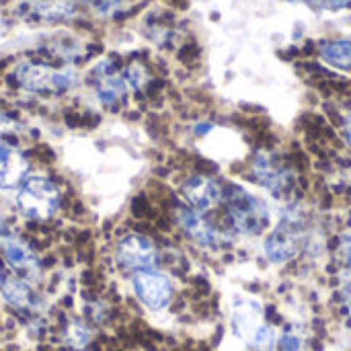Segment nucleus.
<instances>
[{
	"label": "nucleus",
	"mask_w": 351,
	"mask_h": 351,
	"mask_svg": "<svg viewBox=\"0 0 351 351\" xmlns=\"http://www.w3.org/2000/svg\"><path fill=\"white\" fill-rule=\"evenodd\" d=\"M321 58L339 70H351V41H331L321 47Z\"/></svg>",
	"instance_id": "2eb2a0df"
},
{
	"label": "nucleus",
	"mask_w": 351,
	"mask_h": 351,
	"mask_svg": "<svg viewBox=\"0 0 351 351\" xmlns=\"http://www.w3.org/2000/svg\"><path fill=\"white\" fill-rule=\"evenodd\" d=\"M29 171L27 156L14 146L0 140V187L12 189L19 187Z\"/></svg>",
	"instance_id": "6e6552de"
},
{
	"label": "nucleus",
	"mask_w": 351,
	"mask_h": 351,
	"mask_svg": "<svg viewBox=\"0 0 351 351\" xmlns=\"http://www.w3.org/2000/svg\"><path fill=\"white\" fill-rule=\"evenodd\" d=\"M107 2H117V0H107Z\"/></svg>",
	"instance_id": "4be33fe9"
},
{
	"label": "nucleus",
	"mask_w": 351,
	"mask_h": 351,
	"mask_svg": "<svg viewBox=\"0 0 351 351\" xmlns=\"http://www.w3.org/2000/svg\"><path fill=\"white\" fill-rule=\"evenodd\" d=\"M16 206L21 214L31 220H49L60 208V191L43 177H31L21 185Z\"/></svg>",
	"instance_id": "f03ea898"
},
{
	"label": "nucleus",
	"mask_w": 351,
	"mask_h": 351,
	"mask_svg": "<svg viewBox=\"0 0 351 351\" xmlns=\"http://www.w3.org/2000/svg\"><path fill=\"white\" fill-rule=\"evenodd\" d=\"M265 325L261 323V308L253 300H239L234 306V331L241 339L253 343L257 333Z\"/></svg>",
	"instance_id": "1a4fd4ad"
},
{
	"label": "nucleus",
	"mask_w": 351,
	"mask_h": 351,
	"mask_svg": "<svg viewBox=\"0 0 351 351\" xmlns=\"http://www.w3.org/2000/svg\"><path fill=\"white\" fill-rule=\"evenodd\" d=\"M253 173L259 179V183L265 185L274 195H284L292 187V175L288 173V169L284 165L276 162L267 154L257 156V160L253 165Z\"/></svg>",
	"instance_id": "0eeeda50"
},
{
	"label": "nucleus",
	"mask_w": 351,
	"mask_h": 351,
	"mask_svg": "<svg viewBox=\"0 0 351 351\" xmlns=\"http://www.w3.org/2000/svg\"><path fill=\"white\" fill-rule=\"evenodd\" d=\"M0 290H2L4 300H6L10 306L21 308V311L33 306V292H31V288H29L23 280L6 278V280L0 284Z\"/></svg>",
	"instance_id": "ddd939ff"
},
{
	"label": "nucleus",
	"mask_w": 351,
	"mask_h": 351,
	"mask_svg": "<svg viewBox=\"0 0 351 351\" xmlns=\"http://www.w3.org/2000/svg\"><path fill=\"white\" fill-rule=\"evenodd\" d=\"M228 216L232 220V226L249 237H257L265 232L271 224V208L267 202L243 187H228L224 193Z\"/></svg>",
	"instance_id": "f257e3e1"
},
{
	"label": "nucleus",
	"mask_w": 351,
	"mask_h": 351,
	"mask_svg": "<svg viewBox=\"0 0 351 351\" xmlns=\"http://www.w3.org/2000/svg\"><path fill=\"white\" fill-rule=\"evenodd\" d=\"M2 253H4L6 263L12 269L25 271V274H39V261L23 241H19L14 237H8L2 243Z\"/></svg>",
	"instance_id": "f8f14e48"
},
{
	"label": "nucleus",
	"mask_w": 351,
	"mask_h": 351,
	"mask_svg": "<svg viewBox=\"0 0 351 351\" xmlns=\"http://www.w3.org/2000/svg\"><path fill=\"white\" fill-rule=\"evenodd\" d=\"M282 351H302V341L294 333H286L282 337Z\"/></svg>",
	"instance_id": "a211bd4d"
},
{
	"label": "nucleus",
	"mask_w": 351,
	"mask_h": 351,
	"mask_svg": "<svg viewBox=\"0 0 351 351\" xmlns=\"http://www.w3.org/2000/svg\"><path fill=\"white\" fill-rule=\"evenodd\" d=\"M343 302H346V308H348V315L351 319V284L346 286V290H343Z\"/></svg>",
	"instance_id": "aec40b11"
},
{
	"label": "nucleus",
	"mask_w": 351,
	"mask_h": 351,
	"mask_svg": "<svg viewBox=\"0 0 351 351\" xmlns=\"http://www.w3.org/2000/svg\"><path fill=\"white\" fill-rule=\"evenodd\" d=\"M346 136H348V140H350L351 144V113L346 117Z\"/></svg>",
	"instance_id": "412c9836"
},
{
	"label": "nucleus",
	"mask_w": 351,
	"mask_h": 351,
	"mask_svg": "<svg viewBox=\"0 0 351 351\" xmlns=\"http://www.w3.org/2000/svg\"><path fill=\"white\" fill-rule=\"evenodd\" d=\"M132 286H134L138 300L150 311H162L171 302V296H173L171 280L154 269L138 271L132 280Z\"/></svg>",
	"instance_id": "20e7f679"
},
{
	"label": "nucleus",
	"mask_w": 351,
	"mask_h": 351,
	"mask_svg": "<svg viewBox=\"0 0 351 351\" xmlns=\"http://www.w3.org/2000/svg\"><path fill=\"white\" fill-rule=\"evenodd\" d=\"M296 253H298V241H296L290 224L280 226L265 241V255H267V259H271L276 263L290 261Z\"/></svg>",
	"instance_id": "9d476101"
},
{
	"label": "nucleus",
	"mask_w": 351,
	"mask_h": 351,
	"mask_svg": "<svg viewBox=\"0 0 351 351\" xmlns=\"http://www.w3.org/2000/svg\"><path fill=\"white\" fill-rule=\"evenodd\" d=\"M115 259L123 269L138 274L156 265V249L150 239L142 234H128L117 243Z\"/></svg>",
	"instance_id": "7ed1b4c3"
},
{
	"label": "nucleus",
	"mask_w": 351,
	"mask_h": 351,
	"mask_svg": "<svg viewBox=\"0 0 351 351\" xmlns=\"http://www.w3.org/2000/svg\"><path fill=\"white\" fill-rule=\"evenodd\" d=\"M341 253H343V261L346 265L351 267V232L343 239V245H341Z\"/></svg>",
	"instance_id": "6ab92c4d"
},
{
	"label": "nucleus",
	"mask_w": 351,
	"mask_h": 351,
	"mask_svg": "<svg viewBox=\"0 0 351 351\" xmlns=\"http://www.w3.org/2000/svg\"><path fill=\"white\" fill-rule=\"evenodd\" d=\"M123 90H125V84H123L121 78H117V76H107V78L101 80L99 97H101L105 103H113V101H117V99L123 95Z\"/></svg>",
	"instance_id": "dca6fc26"
},
{
	"label": "nucleus",
	"mask_w": 351,
	"mask_h": 351,
	"mask_svg": "<svg viewBox=\"0 0 351 351\" xmlns=\"http://www.w3.org/2000/svg\"><path fill=\"white\" fill-rule=\"evenodd\" d=\"M31 6L41 19H47V21L68 19L76 10L72 0H33Z\"/></svg>",
	"instance_id": "4468645a"
},
{
	"label": "nucleus",
	"mask_w": 351,
	"mask_h": 351,
	"mask_svg": "<svg viewBox=\"0 0 351 351\" xmlns=\"http://www.w3.org/2000/svg\"><path fill=\"white\" fill-rule=\"evenodd\" d=\"M19 82L35 93H47V90H68L74 84V74L70 70L53 72L39 64H23L16 70Z\"/></svg>",
	"instance_id": "39448f33"
},
{
	"label": "nucleus",
	"mask_w": 351,
	"mask_h": 351,
	"mask_svg": "<svg viewBox=\"0 0 351 351\" xmlns=\"http://www.w3.org/2000/svg\"><path fill=\"white\" fill-rule=\"evenodd\" d=\"M177 220H179L181 228H183L193 241H197L199 245H204V247H214V245L218 243V232H216V228H212L210 222H208L202 214H197V212H193V210H179V212H177Z\"/></svg>",
	"instance_id": "9b49d317"
},
{
	"label": "nucleus",
	"mask_w": 351,
	"mask_h": 351,
	"mask_svg": "<svg viewBox=\"0 0 351 351\" xmlns=\"http://www.w3.org/2000/svg\"><path fill=\"white\" fill-rule=\"evenodd\" d=\"M183 197L189 202V206L193 210L208 212V210H214L220 204V199L224 197V189L216 181L197 175V177H191V179L185 181Z\"/></svg>",
	"instance_id": "423d86ee"
},
{
	"label": "nucleus",
	"mask_w": 351,
	"mask_h": 351,
	"mask_svg": "<svg viewBox=\"0 0 351 351\" xmlns=\"http://www.w3.org/2000/svg\"><path fill=\"white\" fill-rule=\"evenodd\" d=\"M66 341L70 343V348H76V350H82L88 341H90V331L80 325V323H74L70 329H68V335H66Z\"/></svg>",
	"instance_id": "f3484780"
}]
</instances>
